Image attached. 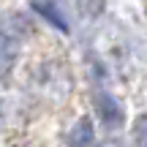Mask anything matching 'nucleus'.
I'll return each instance as SVG.
<instances>
[{
    "label": "nucleus",
    "instance_id": "3",
    "mask_svg": "<svg viewBox=\"0 0 147 147\" xmlns=\"http://www.w3.org/2000/svg\"><path fill=\"white\" fill-rule=\"evenodd\" d=\"M131 147H147V115H139L131 128Z\"/></svg>",
    "mask_w": 147,
    "mask_h": 147
},
{
    "label": "nucleus",
    "instance_id": "2",
    "mask_svg": "<svg viewBox=\"0 0 147 147\" xmlns=\"http://www.w3.org/2000/svg\"><path fill=\"white\" fill-rule=\"evenodd\" d=\"M93 136H95V128L90 117H79L74 123V128L65 136V144L68 147H93Z\"/></svg>",
    "mask_w": 147,
    "mask_h": 147
},
{
    "label": "nucleus",
    "instance_id": "1",
    "mask_svg": "<svg viewBox=\"0 0 147 147\" xmlns=\"http://www.w3.org/2000/svg\"><path fill=\"white\" fill-rule=\"evenodd\" d=\"M93 104H95V115L101 117L106 128H120L125 123V112H123V104L109 93H95L93 95Z\"/></svg>",
    "mask_w": 147,
    "mask_h": 147
},
{
    "label": "nucleus",
    "instance_id": "4",
    "mask_svg": "<svg viewBox=\"0 0 147 147\" xmlns=\"http://www.w3.org/2000/svg\"><path fill=\"white\" fill-rule=\"evenodd\" d=\"M98 147H125V144L117 142V139H109V142H104V144H98Z\"/></svg>",
    "mask_w": 147,
    "mask_h": 147
},
{
    "label": "nucleus",
    "instance_id": "5",
    "mask_svg": "<svg viewBox=\"0 0 147 147\" xmlns=\"http://www.w3.org/2000/svg\"><path fill=\"white\" fill-rule=\"evenodd\" d=\"M3 123H5V112H3V104H0V128H3Z\"/></svg>",
    "mask_w": 147,
    "mask_h": 147
}]
</instances>
